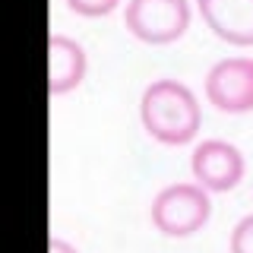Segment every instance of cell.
Segmentation results:
<instances>
[{"instance_id":"1","label":"cell","mask_w":253,"mask_h":253,"mask_svg":"<svg viewBox=\"0 0 253 253\" xmlns=\"http://www.w3.org/2000/svg\"><path fill=\"white\" fill-rule=\"evenodd\" d=\"M139 121L152 139L165 146H184L200 133L203 111L184 83L155 79L139 98Z\"/></svg>"},{"instance_id":"2","label":"cell","mask_w":253,"mask_h":253,"mask_svg":"<svg viewBox=\"0 0 253 253\" xmlns=\"http://www.w3.org/2000/svg\"><path fill=\"white\" fill-rule=\"evenodd\" d=\"M209 190L200 184H171L152 200L149 218L165 237H190L209 221Z\"/></svg>"},{"instance_id":"3","label":"cell","mask_w":253,"mask_h":253,"mask_svg":"<svg viewBox=\"0 0 253 253\" xmlns=\"http://www.w3.org/2000/svg\"><path fill=\"white\" fill-rule=\"evenodd\" d=\"M124 22L133 38L146 44H171L184 38L190 29L187 0H130L124 10Z\"/></svg>"},{"instance_id":"4","label":"cell","mask_w":253,"mask_h":253,"mask_svg":"<svg viewBox=\"0 0 253 253\" xmlns=\"http://www.w3.org/2000/svg\"><path fill=\"white\" fill-rule=\"evenodd\" d=\"M190 171L200 187L212 190V193H228L244 180L247 165H244V155L237 146L225 139H206L190 155Z\"/></svg>"},{"instance_id":"5","label":"cell","mask_w":253,"mask_h":253,"mask_svg":"<svg viewBox=\"0 0 253 253\" xmlns=\"http://www.w3.org/2000/svg\"><path fill=\"white\" fill-rule=\"evenodd\" d=\"M206 98L225 114L253 111V60L228 57L206 73Z\"/></svg>"},{"instance_id":"6","label":"cell","mask_w":253,"mask_h":253,"mask_svg":"<svg viewBox=\"0 0 253 253\" xmlns=\"http://www.w3.org/2000/svg\"><path fill=\"white\" fill-rule=\"evenodd\" d=\"M203 22L228 44H253V0H196Z\"/></svg>"},{"instance_id":"7","label":"cell","mask_w":253,"mask_h":253,"mask_svg":"<svg viewBox=\"0 0 253 253\" xmlns=\"http://www.w3.org/2000/svg\"><path fill=\"white\" fill-rule=\"evenodd\" d=\"M85 79V51L67 35L51 38V92L67 95Z\"/></svg>"},{"instance_id":"8","label":"cell","mask_w":253,"mask_h":253,"mask_svg":"<svg viewBox=\"0 0 253 253\" xmlns=\"http://www.w3.org/2000/svg\"><path fill=\"white\" fill-rule=\"evenodd\" d=\"M67 6L85 19H98V16H108L121 6V0H67Z\"/></svg>"},{"instance_id":"9","label":"cell","mask_w":253,"mask_h":253,"mask_svg":"<svg viewBox=\"0 0 253 253\" xmlns=\"http://www.w3.org/2000/svg\"><path fill=\"white\" fill-rule=\"evenodd\" d=\"M228 247H231V253H253V215H244L234 225Z\"/></svg>"},{"instance_id":"10","label":"cell","mask_w":253,"mask_h":253,"mask_svg":"<svg viewBox=\"0 0 253 253\" xmlns=\"http://www.w3.org/2000/svg\"><path fill=\"white\" fill-rule=\"evenodd\" d=\"M51 253H76V247L67 244V241H60V237H54V241H51Z\"/></svg>"}]
</instances>
